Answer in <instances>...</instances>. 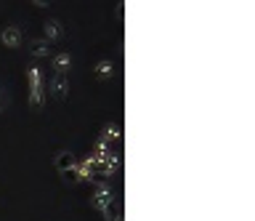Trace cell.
Here are the masks:
<instances>
[{"mask_svg":"<svg viewBox=\"0 0 255 221\" xmlns=\"http://www.w3.org/2000/svg\"><path fill=\"white\" fill-rule=\"evenodd\" d=\"M114 203H117V197H114L112 187H109V184L96 187L93 197H90V205H93V208L101 213L104 219H109V216H112V208H114Z\"/></svg>","mask_w":255,"mask_h":221,"instance_id":"6da1fadb","label":"cell"},{"mask_svg":"<svg viewBox=\"0 0 255 221\" xmlns=\"http://www.w3.org/2000/svg\"><path fill=\"white\" fill-rule=\"evenodd\" d=\"M27 83H29V104L35 109L43 107L45 88H43V72H40V67H29L27 69Z\"/></svg>","mask_w":255,"mask_h":221,"instance_id":"7a4b0ae2","label":"cell"},{"mask_svg":"<svg viewBox=\"0 0 255 221\" xmlns=\"http://www.w3.org/2000/svg\"><path fill=\"white\" fill-rule=\"evenodd\" d=\"M48 88H51V91H48V96H51V99H56V101H64V99H67V94H69V75H64V72H56Z\"/></svg>","mask_w":255,"mask_h":221,"instance_id":"3957f363","label":"cell"},{"mask_svg":"<svg viewBox=\"0 0 255 221\" xmlns=\"http://www.w3.org/2000/svg\"><path fill=\"white\" fill-rule=\"evenodd\" d=\"M0 40H3L5 48H19V45H22V40H24V35H22V30H19L16 24H11V27H5V30H3Z\"/></svg>","mask_w":255,"mask_h":221,"instance_id":"277c9868","label":"cell"},{"mask_svg":"<svg viewBox=\"0 0 255 221\" xmlns=\"http://www.w3.org/2000/svg\"><path fill=\"white\" fill-rule=\"evenodd\" d=\"M54 165H56L58 173H64V171H72V168L77 165V160H75V155H72V152H58L56 160H54Z\"/></svg>","mask_w":255,"mask_h":221,"instance_id":"5b68a950","label":"cell"},{"mask_svg":"<svg viewBox=\"0 0 255 221\" xmlns=\"http://www.w3.org/2000/svg\"><path fill=\"white\" fill-rule=\"evenodd\" d=\"M93 75L99 77V80H107V77H112V75H114V62H112V59H101L99 64H96Z\"/></svg>","mask_w":255,"mask_h":221,"instance_id":"8992f818","label":"cell"},{"mask_svg":"<svg viewBox=\"0 0 255 221\" xmlns=\"http://www.w3.org/2000/svg\"><path fill=\"white\" fill-rule=\"evenodd\" d=\"M43 35H45V37H43V40H45V43H51V40H56V37H58V35H61V24H58V22H56V19H48V22H45V24H43Z\"/></svg>","mask_w":255,"mask_h":221,"instance_id":"52a82bcc","label":"cell"},{"mask_svg":"<svg viewBox=\"0 0 255 221\" xmlns=\"http://www.w3.org/2000/svg\"><path fill=\"white\" fill-rule=\"evenodd\" d=\"M69 64H72L69 54H67V51H61V54H56V56H54V72H64V75H67Z\"/></svg>","mask_w":255,"mask_h":221,"instance_id":"ba28073f","label":"cell"},{"mask_svg":"<svg viewBox=\"0 0 255 221\" xmlns=\"http://www.w3.org/2000/svg\"><path fill=\"white\" fill-rule=\"evenodd\" d=\"M32 56H37V59H48V54H51V48H48V43H45L43 40V37H40V40H32Z\"/></svg>","mask_w":255,"mask_h":221,"instance_id":"9c48e42d","label":"cell"},{"mask_svg":"<svg viewBox=\"0 0 255 221\" xmlns=\"http://www.w3.org/2000/svg\"><path fill=\"white\" fill-rule=\"evenodd\" d=\"M117 139H120V126H117V123H112V126L104 128V133H101L99 141H104V144L109 147V141H117Z\"/></svg>","mask_w":255,"mask_h":221,"instance_id":"30bf717a","label":"cell"},{"mask_svg":"<svg viewBox=\"0 0 255 221\" xmlns=\"http://www.w3.org/2000/svg\"><path fill=\"white\" fill-rule=\"evenodd\" d=\"M61 179L67 181V184H80V173H77V165L72 168V171H64V173H61Z\"/></svg>","mask_w":255,"mask_h":221,"instance_id":"8fae6325","label":"cell"}]
</instances>
